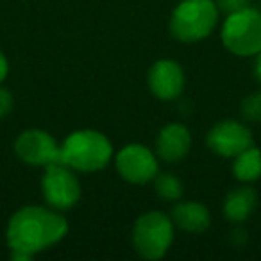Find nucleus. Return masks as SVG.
I'll return each instance as SVG.
<instances>
[{
	"label": "nucleus",
	"mask_w": 261,
	"mask_h": 261,
	"mask_svg": "<svg viewBox=\"0 0 261 261\" xmlns=\"http://www.w3.org/2000/svg\"><path fill=\"white\" fill-rule=\"evenodd\" d=\"M257 204V195L250 186H240L227 193L224 200V215L229 222H245Z\"/></svg>",
	"instance_id": "ddd939ff"
},
{
	"label": "nucleus",
	"mask_w": 261,
	"mask_h": 261,
	"mask_svg": "<svg viewBox=\"0 0 261 261\" xmlns=\"http://www.w3.org/2000/svg\"><path fill=\"white\" fill-rule=\"evenodd\" d=\"M113 158L111 142L102 133L93 129L75 130L61 143L59 163L72 170L97 172L102 170Z\"/></svg>",
	"instance_id": "f03ea898"
},
{
	"label": "nucleus",
	"mask_w": 261,
	"mask_h": 261,
	"mask_svg": "<svg viewBox=\"0 0 261 261\" xmlns=\"http://www.w3.org/2000/svg\"><path fill=\"white\" fill-rule=\"evenodd\" d=\"M254 72H256L257 81H259V83H261V52H259V54H257L256 65H254Z\"/></svg>",
	"instance_id": "aec40b11"
},
{
	"label": "nucleus",
	"mask_w": 261,
	"mask_h": 261,
	"mask_svg": "<svg viewBox=\"0 0 261 261\" xmlns=\"http://www.w3.org/2000/svg\"><path fill=\"white\" fill-rule=\"evenodd\" d=\"M172 222L182 231L200 234L210 227L211 215L204 204L188 200V202H179L172 210Z\"/></svg>",
	"instance_id": "f8f14e48"
},
{
	"label": "nucleus",
	"mask_w": 261,
	"mask_h": 261,
	"mask_svg": "<svg viewBox=\"0 0 261 261\" xmlns=\"http://www.w3.org/2000/svg\"><path fill=\"white\" fill-rule=\"evenodd\" d=\"M68 232V222L59 213L41 206H25L8 224V245L16 261L33 259L34 254L50 249Z\"/></svg>",
	"instance_id": "f257e3e1"
},
{
	"label": "nucleus",
	"mask_w": 261,
	"mask_h": 261,
	"mask_svg": "<svg viewBox=\"0 0 261 261\" xmlns=\"http://www.w3.org/2000/svg\"><path fill=\"white\" fill-rule=\"evenodd\" d=\"M174 242V222L161 211L143 213L135 222L133 245L143 259H161Z\"/></svg>",
	"instance_id": "20e7f679"
},
{
	"label": "nucleus",
	"mask_w": 261,
	"mask_h": 261,
	"mask_svg": "<svg viewBox=\"0 0 261 261\" xmlns=\"http://www.w3.org/2000/svg\"><path fill=\"white\" fill-rule=\"evenodd\" d=\"M232 174L242 182L257 181L261 177V150L252 145L238 154L232 165Z\"/></svg>",
	"instance_id": "4468645a"
},
{
	"label": "nucleus",
	"mask_w": 261,
	"mask_h": 261,
	"mask_svg": "<svg viewBox=\"0 0 261 261\" xmlns=\"http://www.w3.org/2000/svg\"><path fill=\"white\" fill-rule=\"evenodd\" d=\"M185 86V73L174 59H161L152 65L149 72V88L161 100H174L181 95Z\"/></svg>",
	"instance_id": "9d476101"
},
{
	"label": "nucleus",
	"mask_w": 261,
	"mask_h": 261,
	"mask_svg": "<svg viewBox=\"0 0 261 261\" xmlns=\"http://www.w3.org/2000/svg\"><path fill=\"white\" fill-rule=\"evenodd\" d=\"M222 41L236 56H257L261 52V13L249 6L227 15Z\"/></svg>",
	"instance_id": "39448f33"
},
{
	"label": "nucleus",
	"mask_w": 261,
	"mask_h": 261,
	"mask_svg": "<svg viewBox=\"0 0 261 261\" xmlns=\"http://www.w3.org/2000/svg\"><path fill=\"white\" fill-rule=\"evenodd\" d=\"M116 170L127 182L145 185L158 175V160L147 147L130 143L116 154Z\"/></svg>",
	"instance_id": "6e6552de"
},
{
	"label": "nucleus",
	"mask_w": 261,
	"mask_h": 261,
	"mask_svg": "<svg viewBox=\"0 0 261 261\" xmlns=\"http://www.w3.org/2000/svg\"><path fill=\"white\" fill-rule=\"evenodd\" d=\"M192 147V135L182 123H168L156 138V154L167 163H177Z\"/></svg>",
	"instance_id": "9b49d317"
},
{
	"label": "nucleus",
	"mask_w": 261,
	"mask_h": 261,
	"mask_svg": "<svg viewBox=\"0 0 261 261\" xmlns=\"http://www.w3.org/2000/svg\"><path fill=\"white\" fill-rule=\"evenodd\" d=\"M254 145L250 130L236 120H224L211 127L207 133V147L211 152L224 158H236Z\"/></svg>",
	"instance_id": "1a4fd4ad"
},
{
	"label": "nucleus",
	"mask_w": 261,
	"mask_h": 261,
	"mask_svg": "<svg viewBox=\"0 0 261 261\" xmlns=\"http://www.w3.org/2000/svg\"><path fill=\"white\" fill-rule=\"evenodd\" d=\"M249 2L250 0H217V8H220L222 11L231 15V13H236L240 9L249 8Z\"/></svg>",
	"instance_id": "f3484780"
},
{
	"label": "nucleus",
	"mask_w": 261,
	"mask_h": 261,
	"mask_svg": "<svg viewBox=\"0 0 261 261\" xmlns=\"http://www.w3.org/2000/svg\"><path fill=\"white\" fill-rule=\"evenodd\" d=\"M8 72H9V65H8V58H6L4 54H2V50H0V83L8 77Z\"/></svg>",
	"instance_id": "6ab92c4d"
},
{
	"label": "nucleus",
	"mask_w": 261,
	"mask_h": 261,
	"mask_svg": "<svg viewBox=\"0 0 261 261\" xmlns=\"http://www.w3.org/2000/svg\"><path fill=\"white\" fill-rule=\"evenodd\" d=\"M154 182H156V193L163 200L174 202V200L181 199L182 182L179 181L177 175H174V174H158L156 177H154Z\"/></svg>",
	"instance_id": "2eb2a0df"
},
{
	"label": "nucleus",
	"mask_w": 261,
	"mask_h": 261,
	"mask_svg": "<svg viewBox=\"0 0 261 261\" xmlns=\"http://www.w3.org/2000/svg\"><path fill=\"white\" fill-rule=\"evenodd\" d=\"M13 104H15V100H13L11 91L8 88L0 86V118H4V116H8L11 113Z\"/></svg>",
	"instance_id": "a211bd4d"
},
{
	"label": "nucleus",
	"mask_w": 261,
	"mask_h": 261,
	"mask_svg": "<svg viewBox=\"0 0 261 261\" xmlns=\"http://www.w3.org/2000/svg\"><path fill=\"white\" fill-rule=\"evenodd\" d=\"M15 152L23 163L33 167H48L52 163H59L61 145H58L47 130L27 129L16 138Z\"/></svg>",
	"instance_id": "0eeeda50"
},
{
	"label": "nucleus",
	"mask_w": 261,
	"mask_h": 261,
	"mask_svg": "<svg viewBox=\"0 0 261 261\" xmlns=\"http://www.w3.org/2000/svg\"><path fill=\"white\" fill-rule=\"evenodd\" d=\"M218 22V8L213 0H182L170 16V33L185 43L207 38Z\"/></svg>",
	"instance_id": "7ed1b4c3"
},
{
	"label": "nucleus",
	"mask_w": 261,
	"mask_h": 261,
	"mask_svg": "<svg viewBox=\"0 0 261 261\" xmlns=\"http://www.w3.org/2000/svg\"><path fill=\"white\" fill-rule=\"evenodd\" d=\"M240 113L249 122H261V91L247 95L240 104Z\"/></svg>",
	"instance_id": "dca6fc26"
},
{
	"label": "nucleus",
	"mask_w": 261,
	"mask_h": 261,
	"mask_svg": "<svg viewBox=\"0 0 261 261\" xmlns=\"http://www.w3.org/2000/svg\"><path fill=\"white\" fill-rule=\"evenodd\" d=\"M41 192L45 200L54 210H70L81 199L79 179L73 175L72 168L63 163H52L45 167Z\"/></svg>",
	"instance_id": "423d86ee"
}]
</instances>
